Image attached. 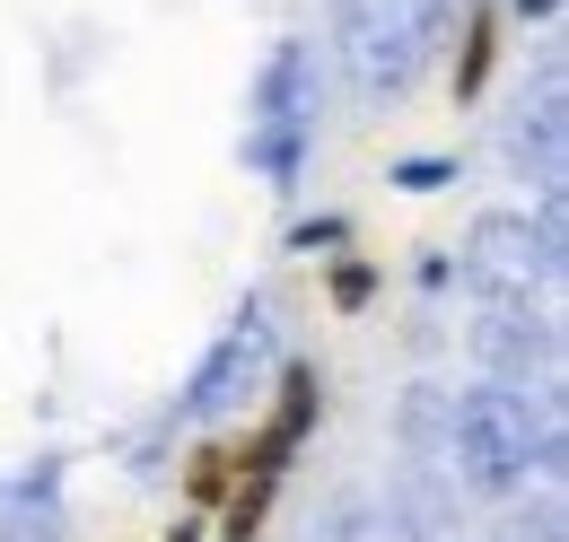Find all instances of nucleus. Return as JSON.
Returning a JSON list of instances; mask_svg holds the SVG:
<instances>
[{
  "label": "nucleus",
  "mask_w": 569,
  "mask_h": 542,
  "mask_svg": "<svg viewBox=\"0 0 569 542\" xmlns=\"http://www.w3.org/2000/svg\"><path fill=\"white\" fill-rule=\"evenodd\" d=\"M456 9L465 0H333V62H342L359 106L412 97L456 27Z\"/></svg>",
  "instance_id": "nucleus-1"
},
{
  "label": "nucleus",
  "mask_w": 569,
  "mask_h": 542,
  "mask_svg": "<svg viewBox=\"0 0 569 542\" xmlns=\"http://www.w3.org/2000/svg\"><path fill=\"white\" fill-rule=\"evenodd\" d=\"M447 455H465V481L473 490H517L535 464L561 455L552 438V394H517V385H473L465 403H447Z\"/></svg>",
  "instance_id": "nucleus-2"
},
{
  "label": "nucleus",
  "mask_w": 569,
  "mask_h": 542,
  "mask_svg": "<svg viewBox=\"0 0 569 542\" xmlns=\"http://www.w3.org/2000/svg\"><path fill=\"white\" fill-rule=\"evenodd\" d=\"M316 132V62L307 44H272V62L254 79V132H246V167H263L272 184L298 175V149Z\"/></svg>",
  "instance_id": "nucleus-3"
},
{
  "label": "nucleus",
  "mask_w": 569,
  "mask_h": 542,
  "mask_svg": "<svg viewBox=\"0 0 569 542\" xmlns=\"http://www.w3.org/2000/svg\"><path fill=\"white\" fill-rule=\"evenodd\" d=\"M272 368V315L263 307H246L228 333H219V350L193 368V385H184V411L193 420H219V411H237L246 394H254V377Z\"/></svg>",
  "instance_id": "nucleus-4"
},
{
  "label": "nucleus",
  "mask_w": 569,
  "mask_h": 542,
  "mask_svg": "<svg viewBox=\"0 0 569 542\" xmlns=\"http://www.w3.org/2000/svg\"><path fill=\"white\" fill-rule=\"evenodd\" d=\"M535 280H561V263L543 254V237H526V219H482L465 245V289L473 298H526Z\"/></svg>",
  "instance_id": "nucleus-5"
},
{
  "label": "nucleus",
  "mask_w": 569,
  "mask_h": 542,
  "mask_svg": "<svg viewBox=\"0 0 569 542\" xmlns=\"http://www.w3.org/2000/svg\"><path fill=\"white\" fill-rule=\"evenodd\" d=\"M508 158H517V175H535L543 193L561 184V70H543V79H535V106H517Z\"/></svg>",
  "instance_id": "nucleus-6"
},
{
  "label": "nucleus",
  "mask_w": 569,
  "mask_h": 542,
  "mask_svg": "<svg viewBox=\"0 0 569 542\" xmlns=\"http://www.w3.org/2000/svg\"><path fill=\"white\" fill-rule=\"evenodd\" d=\"M307 420H316V368H289V377H281V420L246 446V473H281L289 446L307 438Z\"/></svg>",
  "instance_id": "nucleus-7"
},
{
  "label": "nucleus",
  "mask_w": 569,
  "mask_h": 542,
  "mask_svg": "<svg viewBox=\"0 0 569 542\" xmlns=\"http://www.w3.org/2000/svg\"><path fill=\"white\" fill-rule=\"evenodd\" d=\"M0 542H62V508H53V499H44V508L18 499V508L0 516Z\"/></svg>",
  "instance_id": "nucleus-8"
},
{
  "label": "nucleus",
  "mask_w": 569,
  "mask_h": 542,
  "mask_svg": "<svg viewBox=\"0 0 569 542\" xmlns=\"http://www.w3.org/2000/svg\"><path fill=\"white\" fill-rule=\"evenodd\" d=\"M482 70H491V27L473 18V27H465V62H456V97H473V88H482Z\"/></svg>",
  "instance_id": "nucleus-9"
},
{
  "label": "nucleus",
  "mask_w": 569,
  "mask_h": 542,
  "mask_svg": "<svg viewBox=\"0 0 569 542\" xmlns=\"http://www.w3.org/2000/svg\"><path fill=\"white\" fill-rule=\"evenodd\" d=\"M395 184H403V193H438V184H456V167H447V158H403Z\"/></svg>",
  "instance_id": "nucleus-10"
},
{
  "label": "nucleus",
  "mask_w": 569,
  "mask_h": 542,
  "mask_svg": "<svg viewBox=\"0 0 569 542\" xmlns=\"http://www.w3.org/2000/svg\"><path fill=\"white\" fill-rule=\"evenodd\" d=\"M368 289H377V271H368V263H342V271H333V307H368Z\"/></svg>",
  "instance_id": "nucleus-11"
},
{
  "label": "nucleus",
  "mask_w": 569,
  "mask_h": 542,
  "mask_svg": "<svg viewBox=\"0 0 569 542\" xmlns=\"http://www.w3.org/2000/svg\"><path fill=\"white\" fill-rule=\"evenodd\" d=\"M342 237H351L342 219H307V228H298V254H316V245H342Z\"/></svg>",
  "instance_id": "nucleus-12"
},
{
  "label": "nucleus",
  "mask_w": 569,
  "mask_h": 542,
  "mask_svg": "<svg viewBox=\"0 0 569 542\" xmlns=\"http://www.w3.org/2000/svg\"><path fill=\"white\" fill-rule=\"evenodd\" d=\"M219 481H228V455H219V446L193 455V490H202V499H219Z\"/></svg>",
  "instance_id": "nucleus-13"
},
{
  "label": "nucleus",
  "mask_w": 569,
  "mask_h": 542,
  "mask_svg": "<svg viewBox=\"0 0 569 542\" xmlns=\"http://www.w3.org/2000/svg\"><path fill=\"white\" fill-rule=\"evenodd\" d=\"M517 9H526V18H552V9H561V0H517Z\"/></svg>",
  "instance_id": "nucleus-14"
},
{
  "label": "nucleus",
  "mask_w": 569,
  "mask_h": 542,
  "mask_svg": "<svg viewBox=\"0 0 569 542\" xmlns=\"http://www.w3.org/2000/svg\"><path fill=\"white\" fill-rule=\"evenodd\" d=\"M167 542H202V534H193V525H184V534H167Z\"/></svg>",
  "instance_id": "nucleus-15"
}]
</instances>
